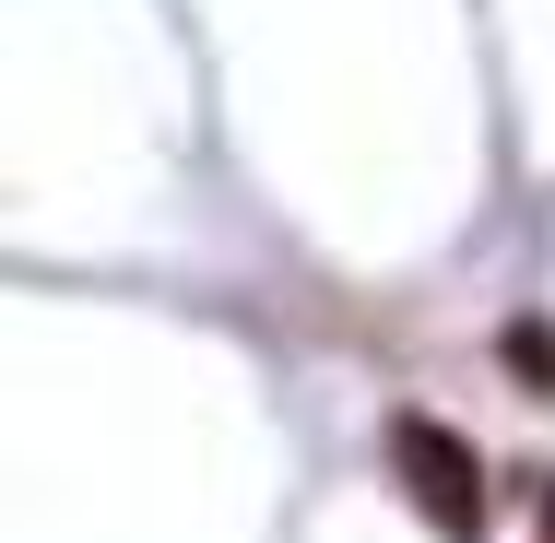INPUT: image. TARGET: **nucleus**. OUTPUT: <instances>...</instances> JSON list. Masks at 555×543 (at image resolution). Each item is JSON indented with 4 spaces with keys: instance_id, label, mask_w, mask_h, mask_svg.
Listing matches in <instances>:
<instances>
[{
    "instance_id": "obj_2",
    "label": "nucleus",
    "mask_w": 555,
    "mask_h": 543,
    "mask_svg": "<svg viewBox=\"0 0 555 543\" xmlns=\"http://www.w3.org/2000/svg\"><path fill=\"white\" fill-rule=\"evenodd\" d=\"M544 543H555V484H544Z\"/></svg>"
},
{
    "instance_id": "obj_1",
    "label": "nucleus",
    "mask_w": 555,
    "mask_h": 543,
    "mask_svg": "<svg viewBox=\"0 0 555 543\" xmlns=\"http://www.w3.org/2000/svg\"><path fill=\"white\" fill-rule=\"evenodd\" d=\"M390 461H402V484H414V508H426L438 532H485V461H473L438 414H402V426H390Z\"/></svg>"
}]
</instances>
